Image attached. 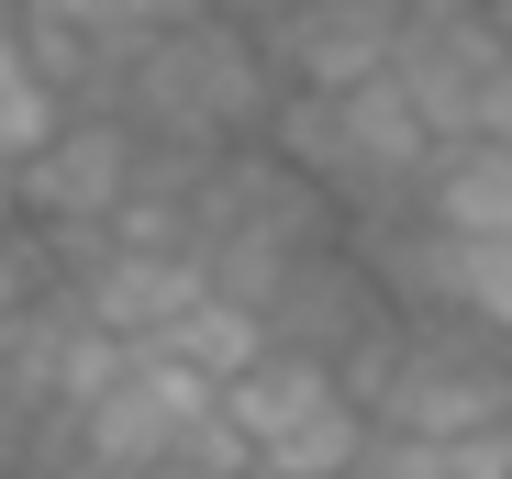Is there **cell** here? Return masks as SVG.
Segmentation results:
<instances>
[{
  "label": "cell",
  "instance_id": "obj_9",
  "mask_svg": "<svg viewBox=\"0 0 512 479\" xmlns=\"http://www.w3.org/2000/svg\"><path fill=\"white\" fill-rule=\"evenodd\" d=\"M156 346H167V357H190L201 379H245L256 357L279 346V335H268V312H245L234 290H201V301H190V312H179V324H167Z\"/></svg>",
  "mask_w": 512,
  "mask_h": 479
},
{
  "label": "cell",
  "instance_id": "obj_4",
  "mask_svg": "<svg viewBox=\"0 0 512 479\" xmlns=\"http://www.w3.org/2000/svg\"><path fill=\"white\" fill-rule=\"evenodd\" d=\"M390 78L423 101V123L446 145L512 134V12H490V0H412Z\"/></svg>",
  "mask_w": 512,
  "mask_h": 479
},
{
  "label": "cell",
  "instance_id": "obj_10",
  "mask_svg": "<svg viewBox=\"0 0 512 479\" xmlns=\"http://www.w3.org/2000/svg\"><path fill=\"white\" fill-rule=\"evenodd\" d=\"M357 479H512V424H490V435H379Z\"/></svg>",
  "mask_w": 512,
  "mask_h": 479
},
{
  "label": "cell",
  "instance_id": "obj_1",
  "mask_svg": "<svg viewBox=\"0 0 512 479\" xmlns=\"http://www.w3.org/2000/svg\"><path fill=\"white\" fill-rule=\"evenodd\" d=\"M279 67L268 45H256V23L234 12H179L167 23V45L123 78V123L167 156H234V145H268L279 123Z\"/></svg>",
  "mask_w": 512,
  "mask_h": 479
},
{
  "label": "cell",
  "instance_id": "obj_5",
  "mask_svg": "<svg viewBox=\"0 0 512 479\" xmlns=\"http://www.w3.org/2000/svg\"><path fill=\"white\" fill-rule=\"evenodd\" d=\"M134 179H145V134H134L123 112H67L56 145L23 168V223L67 234V246H90V234L123 223Z\"/></svg>",
  "mask_w": 512,
  "mask_h": 479
},
{
  "label": "cell",
  "instance_id": "obj_7",
  "mask_svg": "<svg viewBox=\"0 0 512 479\" xmlns=\"http://www.w3.org/2000/svg\"><path fill=\"white\" fill-rule=\"evenodd\" d=\"M412 212L435 223V234H457V246H490V234H512V134H468V145H446Z\"/></svg>",
  "mask_w": 512,
  "mask_h": 479
},
{
  "label": "cell",
  "instance_id": "obj_3",
  "mask_svg": "<svg viewBox=\"0 0 512 479\" xmlns=\"http://www.w3.org/2000/svg\"><path fill=\"white\" fill-rule=\"evenodd\" d=\"M223 424V379H201L190 357L167 346H123V368L90 390V413H78V457L101 479H145V468H201Z\"/></svg>",
  "mask_w": 512,
  "mask_h": 479
},
{
  "label": "cell",
  "instance_id": "obj_2",
  "mask_svg": "<svg viewBox=\"0 0 512 479\" xmlns=\"http://www.w3.org/2000/svg\"><path fill=\"white\" fill-rule=\"evenodd\" d=\"M268 145L312 190H334V212H401V201H423V179H435V156H446V134L423 123V101L401 78H368V90H290Z\"/></svg>",
  "mask_w": 512,
  "mask_h": 479
},
{
  "label": "cell",
  "instance_id": "obj_11",
  "mask_svg": "<svg viewBox=\"0 0 512 479\" xmlns=\"http://www.w3.org/2000/svg\"><path fill=\"white\" fill-rule=\"evenodd\" d=\"M245 479H268V468H245Z\"/></svg>",
  "mask_w": 512,
  "mask_h": 479
},
{
  "label": "cell",
  "instance_id": "obj_6",
  "mask_svg": "<svg viewBox=\"0 0 512 479\" xmlns=\"http://www.w3.org/2000/svg\"><path fill=\"white\" fill-rule=\"evenodd\" d=\"M401 12L412 0H290L279 23H256V45H268L279 90H368V78H390Z\"/></svg>",
  "mask_w": 512,
  "mask_h": 479
},
{
  "label": "cell",
  "instance_id": "obj_8",
  "mask_svg": "<svg viewBox=\"0 0 512 479\" xmlns=\"http://www.w3.org/2000/svg\"><path fill=\"white\" fill-rule=\"evenodd\" d=\"M56 123H67V101H56V78L23 45V12L0 0V179H23L34 156L56 145Z\"/></svg>",
  "mask_w": 512,
  "mask_h": 479
}]
</instances>
